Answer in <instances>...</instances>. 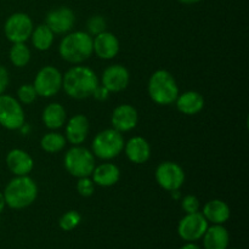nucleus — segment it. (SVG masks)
Masks as SVG:
<instances>
[{"label": "nucleus", "instance_id": "21", "mask_svg": "<svg viewBox=\"0 0 249 249\" xmlns=\"http://www.w3.org/2000/svg\"><path fill=\"white\" fill-rule=\"evenodd\" d=\"M91 179L96 186L111 187L114 186L121 179V170L113 163H102L96 165L91 174Z\"/></svg>", "mask_w": 249, "mask_h": 249}, {"label": "nucleus", "instance_id": "16", "mask_svg": "<svg viewBox=\"0 0 249 249\" xmlns=\"http://www.w3.org/2000/svg\"><path fill=\"white\" fill-rule=\"evenodd\" d=\"M89 121L84 114H75L66 123L65 138L73 146L82 145L89 135Z\"/></svg>", "mask_w": 249, "mask_h": 249}, {"label": "nucleus", "instance_id": "28", "mask_svg": "<svg viewBox=\"0 0 249 249\" xmlns=\"http://www.w3.org/2000/svg\"><path fill=\"white\" fill-rule=\"evenodd\" d=\"M38 97L33 84H23L17 90V100L21 105H32Z\"/></svg>", "mask_w": 249, "mask_h": 249}, {"label": "nucleus", "instance_id": "11", "mask_svg": "<svg viewBox=\"0 0 249 249\" xmlns=\"http://www.w3.org/2000/svg\"><path fill=\"white\" fill-rule=\"evenodd\" d=\"M209 223L206 220L201 212L186 214L178 225V235L185 242H196L203 237L208 229Z\"/></svg>", "mask_w": 249, "mask_h": 249}, {"label": "nucleus", "instance_id": "25", "mask_svg": "<svg viewBox=\"0 0 249 249\" xmlns=\"http://www.w3.org/2000/svg\"><path fill=\"white\" fill-rule=\"evenodd\" d=\"M67 145L65 135L57 131H49L43 138L40 139V147L41 150L48 153H57L61 152Z\"/></svg>", "mask_w": 249, "mask_h": 249}, {"label": "nucleus", "instance_id": "36", "mask_svg": "<svg viewBox=\"0 0 249 249\" xmlns=\"http://www.w3.org/2000/svg\"><path fill=\"white\" fill-rule=\"evenodd\" d=\"M178 1H180L181 4H185V5H192V4H197V2L202 1V0H178Z\"/></svg>", "mask_w": 249, "mask_h": 249}, {"label": "nucleus", "instance_id": "12", "mask_svg": "<svg viewBox=\"0 0 249 249\" xmlns=\"http://www.w3.org/2000/svg\"><path fill=\"white\" fill-rule=\"evenodd\" d=\"M75 23V14L71 7L60 6L50 10L45 17V24L53 34L65 36L70 33Z\"/></svg>", "mask_w": 249, "mask_h": 249}, {"label": "nucleus", "instance_id": "32", "mask_svg": "<svg viewBox=\"0 0 249 249\" xmlns=\"http://www.w3.org/2000/svg\"><path fill=\"white\" fill-rule=\"evenodd\" d=\"M9 71L4 66H0V95L5 94V90L9 87Z\"/></svg>", "mask_w": 249, "mask_h": 249}, {"label": "nucleus", "instance_id": "29", "mask_svg": "<svg viewBox=\"0 0 249 249\" xmlns=\"http://www.w3.org/2000/svg\"><path fill=\"white\" fill-rule=\"evenodd\" d=\"M96 185L92 181L91 177L79 178L77 181V191L82 197H90L94 195Z\"/></svg>", "mask_w": 249, "mask_h": 249}, {"label": "nucleus", "instance_id": "22", "mask_svg": "<svg viewBox=\"0 0 249 249\" xmlns=\"http://www.w3.org/2000/svg\"><path fill=\"white\" fill-rule=\"evenodd\" d=\"M202 240L204 249H228L230 233L224 225H212L208 226Z\"/></svg>", "mask_w": 249, "mask_h": 249}, {"label": "nucleus", "instance_id": "35", "mask_svg": "<svg viewBox=\"0 0 249 249\" xmlns=\"http://www.w3.org/2000/svg\"><path fill=\"white\" fill-rule=\"evenodd\" d=\"M5 207H6V203H5V198H4V194L0 191V214L4 212Z\"/></svg>", "mask_w": 249, "mask_h": 249}, {"label": "nucleus", "instance_id": "23", "mask_svg": "<svg viewBox=\"0 0 249 249\" xmlns=\"http://www.w3.org/2000/svg\"><path fill=\"white\" fill-rule=\"evenodd\" d=\"M41 121L48 129L57 130V129L62 128L67 122V112L62 105L58 102H53L43 109Z\"/></svg>", "mask_w": 249, "mask_h": 249}, {"label": "nucleus", "instance_id": "30", "mask_svg": "<svg viewBox=\"0 0 249 249\" xmlns=\"http://www.w3.org/2000/svg\"><path fill=\"white\" fill-rule=\"evenodd\" d=\"M181 208L185 214L197 213L201 209V202L194 195H187L181 199Z\"/></svg>", "mask_w": 249, "mask_h": 249}, {"label": "nucleus", "instance_id": "24", "mask_svg": "<svg viewBox=\"0 0 249 249\" xmlns=\"http://www.w3.org/2000/svg\"><path fill=\"white\" fill-rule=\"evenodd\" d=\"M29 39L32 40V45L36 50L46 51L53 46V40H55V34L45 23H43L33 28Z\"/></svg>", "mask_w": 249, "mask_h": 249}, {"label": "nucleus", "instance_id": "2", "mask_svg": "<svg viewBox=\"0 0 249 249\" xmlns=\"http://www.w3.org/2000/svg\"><path fill=\"white\" fill-rule=\"evenodd\" d=\"M58 53L66 62L79 65L94 53L92 36L88 32L75 31L65 34L58 45Z\"/></svg>", "mask_w": 249, "mask_h": 249}, {"label": "nucleus", "instance_id": "20", "mask_svg": "<svg viewBox=\"0 0 249 249\" xmlns=\"http://www.w3.org/2000/svg\"><path fill=\"white\" fill-rule=\"evenodd\" d=\"M175 106L182 114L195 116L204 108V97L198 91L190 90L179 94L175 100Z\"/></svg>", "mask_w": 249, "mask_h": 249}, {"label": "nucleus", "instance_id": "6", "mask_svg": "<svg viewBox=\"0 0 249 249\" xmlns=\"http://www.w3.org/2000/svg\"><path fill=\"white\" fill-rule=\"evenodd\" d=\"M63 165L72 177L79 179V178L91 177L96 167V162H95V156L91 151L83 147L82 145H78L73 146L66 152Z\"/></svg>", "mask_w": 249, "mask_h": 249}, {"label": "nucleus", "instance_id": "9", "mask_svg": "<svg viewBox=\"0 0 249 249\" xmlns=\"http://www.w3.org/2000/svg\"><path fill=\"white\" fill-rule=\"evenodd\" d=\"M33 21L24 12H15L10 15L4 24L5 36L12 44L26 43L31 38L33 31Z\"/></svg>", "mask_w": 249, "mask_h": 249}, {"label": "nucleus", "instance_id": "31", "mask_svg": "<svg viewBox=\"0 0 249 249\" xmlns=\"http://www.w3.org/2000/svg\"><path fill=\"white\" fill-rule=\"evenodd\" d=\"M88 29H89L90 36H96V34L101 33V32L106 31V21L102 16H92L90 17L89 21H88Z\"/></svg>", "mask_w": 249, "mask_h": 249}, {"label": "nucleus", "instance_id": "17", "mask_svg": "<svg viewBox=\"0 0 249 249\" xmlns=\"http://www.w3.org/2000/svg\"><path fill=\"white\" fill-rule=\"evenodd\" d=\"M6 167L15 177H24L34 168V160L27 151L14 148L6 155Z\"/></svg>", "mask_w": 249, "mask_h": 249}, {"label": "nucleus", "instance_id": "4", "mask_svg": "<svg viewBox=\"0 0 249 249\" xmlns=\"http://www.w3.org/2000/svg\"><path fill=\"white\" fill-rule=\"evenodd\" d=\"M147 92L150 99L160 106L174 104L179 96V87L174 75L167 70H158L148 79Z\"/></svg>", "mask_w": 249, "mask_h": 249}, {"label": "nucleus", "instance_id": "34", "mask_svg": "<svg viewBox=\"0 0 249 249\" xmlns=\"http://www.w3.org/2000/svg\"><path fill=\"white\" fill-rule=\"evenodd\" d=\"M180 249H201V247H199V246H197L195 242H187L186 245L182 246Z\"/></svg>", "mask_w": 249, "mask_h": 249}, {"label": "nucleus", "instance_id": "1", "mask_svg": "<svg viewBox=\"0 0 249 249\" xmlns=\"http://www.w3.org/2000/svg\"><path fill=\"white\" fill-rule=\"evenodd\" d=\"M99 84L96 73L87 66H73L63 74L62 89L71 99L84 100L92 96Z\"/></svg>", "mask_w": 249, "mask_h": 249}, {"label": "nucleus", "instance_id": "15", "mask_svg": "<svg viewBox=\"0 0 249 249\" xmlns=\"http://www.w3.org/2000/svg\"><path fill=\"white\" fill-rule=\"evenodd\" d=\"M94 53L101 60H112L116 57L121 49L118 38L111 32L104 31L92 38Z\"/></svg>", "mask_w": 249, "mask_h": 249}, {"label": "nucleus", "instance_id": "8", "mask_svg": "<svg viewBox=\"0 0 249 249\" xmlns=\"http://www.w3.org/2000/svg\"><path fill=\"white\" fill-rule=\"evenodd\" d=\"M63 74L53 66H44L34 78L33 87L38 96L53 97L62 89Z\"/></svg>", "mask_w": 249, "mask_h": 249}, {"label": "nucleus", "instance_id": "3", "mask_svg": "<svg viewBox=\"0 0 249 249\" xmlns=\"http://www.w3.org/2000/svg\"><path fill=\"white\" fill-rule=\"evenodd\" d=\"M5 203L11 209H24L33 204L38 197L36 182L29 175L15 177L4 190Z\"/></svg>", "mask_w": 249, "mask_h": 249}, {"label": "nucleus", "instance_id": "5", "mask_svg": "<svg viewBox=\"0 0 249 249\" xmlns=\"http://www.w3.org/2000/svg\"><path fill=\"white\" fill-rule=\"evenodd\" d=\"M125 140L123 134L116 129L109 128L96 134L91 143V152L95 157L102 160H111L117 158L124 150Z\"/></svg>", "mask_w": 249, "mask_h": 249}, {"label": "nucleus", "instance_id": "27", "mask_svg": "<svg viewBox=\"0 0 249 249\" xmlns=\"http://www.w3.org/2000/svg\"><path fill=\"white\" fill-rule=\"evenodd\" d=\"M80 221H82V215L77 211H68L61 216L58 220V225H60L61 230L72 231L78 228Z\"/></svg>", "mask_w": 249, "mask_h": 249}, {"label": "nucleus", "instance_id": "14", "mask_svg": "<svg viewBox=\"0 0 249 249\" xmlns=\"http://www.w3.org/2000/svg\"><path fill=\"white\" fill-rule=\"evenodd\" d=\"M139 122V114L135 107L129 104L118 105L113 109L111 116L112 128L119 133H128L136 128Z\"/></svg>", "mask_w": 249, "mask_h": 249}, {"label": "nucleus", "instance_id": "26", "mask_svg": "<svg viewBox=\"0 0 249 249\" xmlns=\"http://www.w3.org/2000/svg\"><path fill=\"white\" fill-rule=\"evenodd\" d=\"M32 57L31 50L26 43H15L12 44L11 49L9 51L10 62L17 68L26 67L29 63Z\"/></svg>", "mask_w": 249, "mask_h": 249}, {"label": "nucleus", "instance_id": "37", "mask_svg": "<svg viewBox=\"0 0 249 249\" xmlns=\"http://www.w3.org/2000/svg\"><path fill=\"white\" fill-rule=\"evenodd\" d=\"M229 249V248H228ZM231 249H236V248H231Z\"/></svg>", "mask_w": 249, "mask_h": 249}, {"label": "nucleus", "instance_id": "33", "mask_svg": "<svg viewBox=\"0 0 249 249\" xmlns=\"http://www.w3.org/2000/svg\"><path fill=\"white\" fill-rule=\"evenodd\" d=\"M109 94H111V92H109L104 85L99 84L96 87V89H95V91L92 92V96H94L97 101H106L109 97Z\"/></svg>", "mask_w": 249, "mask_h": 249}, {"label": "nucleus", "instance_id": "13", "mask_svg": "<svg viewBox=\"0 0 249 249\" xmlns=\"http://www.w3.org/2000/svg\"><path fill=\"white\" fill-rule=\"evenodd\" d=\"M130 83V73L123 65L108 66L102 72L101 85H104L109 92H121L128 88Z\"/></svg>", "mask_w": 249, "mask_h": 249}, {"label": "nucleus", "instance_id": "7", "mask_svg": "<svg viewBox=\"0 0 249 249\" xmlns=\"http://www.w3.org/2000/svg\"><path fill=\"white\" fill-rule=\"evenodd\" d=\"M24 123L23 105L11 95H0V125L7 130H19Z\"/></svg>", "mask_w": 249, "mask_h": 249}, {"label": "nucleus", "instance_id": "19", "mask_svg": "<svg viewBox=\"0 0 249 249\" xmlns=\"http://www.w3.org/2000/svg\"><path fill=\"white\" fill-rule=\"evenodd\" d=\"M202 214L212 225H224L230 219L231 211L226 202L221 199H211L203 206Z\"/></svg>", "mask_w": 249, "mask_h": 249}, {"label": "nucleus", "instance_id": "10", "mask_svg": "<svg viewBox=\"0 0 249 249\" xmlns=\"http://www.w3.org/2000/svg\"><path fill=\"white\" fill-rule=\"evenodd\" d=\"M155 178L157 184L162 187L163 190L168 192L177 191V190L181 189V186L185 182V172L175 162H162L158 164L156 168Z\"/></svg>", "mask_w": 249, "mask_h": 249}, {"label": "nucleus", "instance_id": "18", "mask_svg": "<svg viewBox=\"0 0 249 249\" xmlns=\"http://www.w3.org/2000/svg\"><path fill=\"white\" fill-rule=\"evenodd\" d=\"M126 158L134 164H143L151 157V146L142 136H134L124 143Z\"/></svg>", "mask_w": 249, "mask_h": 249}]
</instances>
